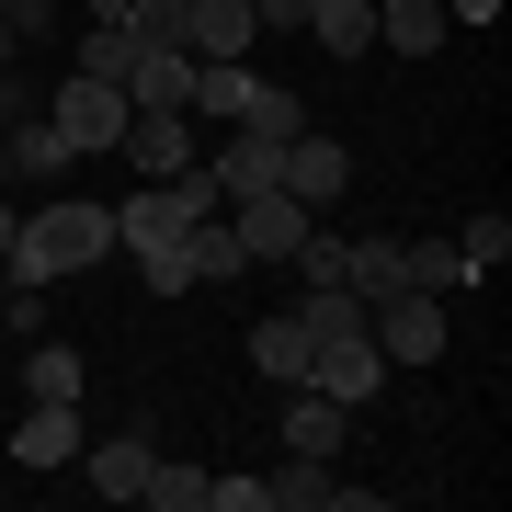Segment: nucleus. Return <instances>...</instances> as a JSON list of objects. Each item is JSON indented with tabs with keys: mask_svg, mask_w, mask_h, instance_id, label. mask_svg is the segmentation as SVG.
I'll return each instance as SVG.
<instances>
[{
	"mask_svg": "<svg viewBox=\"0 0 512 512\" xmlns=\"http://www.w3.org/2000/svg\"><path fill=\"white\" fill-rule=\"evenodd\" d=\"M239 251H251V262H296V239H308L319 228V205H296L285 183H262V194H239Z\"/></svg>",
	"mask_w": 512,
	"mask_h": 512,
	"instance_id": "0eeeda50",
	"label": "nucleus"
},
{
	"mask_svg": "<svg viewBox=\"0 0 512 512\" xmlns=\"http://www.w3.org/2000/svg\"><path fill=\"white\" fill-rule=\"evenodd\" d=\"M114 148H126L148 183H160V171H183V160H194V126H183V114H126V137H114Z\"/></svg>",
	"mask_w": 512,
	"mask_h": 512,
	"instance_id": "4468645a",
	"label": "nucleus"
},
{
	"mask_svg": "<svg viewBox=\"0 0 512 512\" xmlns=\"http://www.w3.org/2000/svg\"><path fill=\"white\" fill-rule=\"evenodd\" d=\"M217 171H205V160H183V171H160V183H148V194H126V205H114V239H126V251H160V239H183L194 217H217Z\"/></svg>",
	"mask_w": 512,
	"mask_h": 512,
	"instance_id": "f03ea898",
	"label": "nucleus"
},
{
	"mask_svg": "<svg viewBox=\"0 0 512 512\" xmlns=\"http://www.w3.org/2000/svg\"><path fill=\"white\" fill-rule=\"evenodd\" d=\"M365 342L387 353V365H433V353H444V296H421V285L365 296Z\"/></svg>",
	"mask_w": 512,
	"mask_h": 512,
	"instance_id": "20e7f679",
	"label": "nucleus"
},
{
	"mask_svg": "<svg viewBox=\"0 0 512 512\" xmlns=\"http://www.w3.org/2000/svg\"><path fill=\"white\" fill-rule=\"evenodd\" d=\"M308 353H319L308 319H262V330H251V365L274 376V387H308Z\"/></svg>",
	"mask_w": 512,
	"mask_h": 512,
	"instance_id": "f3484780",
	"label": "nucleus"
},
{
	"mask_svg": "<svg viewBox=\"0 0 512 512\" xmlns=\"http://www.w3.org/2000/svg\"><path fill=\"white\" fill-rule=\"evenodd\" d=\"M456 23H444V0H376V46H399V57H433Z\"/></svg>",
	"mask_w": 512,
	"mask_h": 512,
	"instance_id": "dca6fc26",
	"label": "nucleus"
},
{
	"mask_svg": "<svg viewBox=\"0 0 512 512\" xmlns=\"http://www.w3.org/2000/svg\"><path fill=\"white\" fill-rule=\"evenodd\" d=\"M387 376H399V365H387L365 330H342V342H319V353H308V387H319V399H342V410H365Z\"/></svg>",
	"mask_w": 512,
	"mask_h": 512,
	"instance_id": "1a4fd4ad",
	"label": "nucleus"
},
{
	"mask_svg": "<svg viewBox=\"0 0 512 512\" xmlns=\"http://www.w3.org/2000/svg\"><path fill=\"white\" fill-rule=\"evenodd\" d=\"M23 399H80V353H69V342H35V365H23Z\"/></svg>",
	"mask_w": 512,
	"mask_h": 512,
	"instance_id": "b1692460",
	"label": "nucleus"
},
{
	"mask_svg": "<svg viewBox=\"0 0 512 512\" xmlns=\"http://www.w3.org/2000/svg\"><path fill=\"white\" fill-rule=\"evenodd\" d=\"M262 12V35H308V0H251Z\"/></svg>",
	"mask_w": 512,
	"mask_h": 512,
	"instance_id": "a878e982",
	"label": "nucleus"
},
{
	"mask_svg": "<svg viewBox=\"0 0 512 512\" xmlns=\"http://www.w3.org/2000/svg\"><path fill=\"white\" fill-rule=\"evenodd\" d=\"M92 12H126V0H92Z\"/></svg>",
	"mask_w": 512,
	"mask_h": 512,
	"instance_id": "7c9ffc66",
	"label": "nucleus"
},
{
	"mask_svg": "<svg viewBox=\"0 0 512 512\" xmlns=\"http://www.w3.org/2000/svg\"><path fill=\"white\" fill-rule=\"evenodd\" d=\"M80 148L46 126V114H12V126H0V171H12V183H57V171H69Z\"/></svg>",
	"mask_w": 512,
	"mask_h": 512,
	"instance_id": "f8f14e48",
	"label": "nucleus"
},
{
	"mask_svg": "<svg viewBox=\"0 0 512 512\" xmlns=\"http://www.w3.org/2000/svg\"><path fill=\"white\" fill-rule=\"evenodd\" d=\"M0 12H12V0H0Z\"/></svg>",
	"mask_w": 512,
	"mask_h": 512,
	"instance_id": "473e14b6",
	"label": "nucleus"
},
{
	"mask_svg": "<svg viewBox=\"0 0 512 512\" xmlns=\"http://www.w3.org/2000/svg\"><path fill=\"white\" fill-rule=\"evenodd\" d=\"M80 399H23V433H12V467H80Z\"/></svg>",
	"mask_w": 512,
	"mask_h": 512,
	"instance_id": "9d476101",
	"label": "nucleus"
},
{
	"mask_svg": "<svg viewBox=\"0 0 512 512\" xmlns=\"http://www.w3.org/2000/svg\"><path fill=\"white\" fill-rule=\"evenodd\" d=\"M183 92H194V57H183V46H137L126 103H137V114H183Z\"/></svg>",
	"mask_w": 512,
	"mask_h": 512,
	"instance_id": "ddd939ff",
	"label": "nucleus"
},
{
	"mask_svg": "<svg viewBox=\"0 0 512 512\" xmlns=\"http://www.w3.org/2000/svg\"><path fill=\"white\" fill-rule=\"evenodd\" d=\"M456 262H467V285H490L501 262H512V217H501V205H478V217H467V239H456Z\"/></svg>",
	"mask_w": 512,
	"mask_h": 512,
	"instance_id": "aec40b11",
	"label": "nucleus"
},
{
	"mask_svg": "<svg viewBox=\"0 0 512 512\" xmlns=\"http://www.w3.org/2000/svg\"><path fill=\"white\" fill-rule=\"evenodd\" d=\"M308 35H319L330 57H365V46H376V0H308Z\"/></svg>",
	"mask_w": 512,
	"mask_h": 512,
	"instance_id": "a211bd4d",
	"label": "nucleus"
},
{
	"mask_svg": "<svg viewBox=\"0 0 512 512\" xmlns=\"http://www.w3.org/2000/svg\"><path fill=\"white\" fill-rule=\"evenodd\" d=\"M262 512H330V456H296L285 478H262Z\"/></svg>",
	"mask_w": 512,
	"mask_h": 512,
	"instance_id": "412c9836",
	"label": "nucleus"
},
{
	"mask_svg": "<svg viewBox=\"0 0 512 512\" xmlns=\"http://www.w3.org/2000/svg\"><path fill=\"white\" fill-rule=\"evenodd\" d=\"M126 69H137V35L114 12H92L80 23V80H114V92H126Z\"/></svg>",
	"mask_w": 512,
	"mask_h": 512,
	"instance_id": "6ab92c4d",
	"label": "nucleus"
},
{
	"mask_svg": "<svg viewBox=\"0 0 512 512\" xmlns=\"http://www.w3.org/2000/svg\"><path fill=\"white\" fill-rule=\"evenodd\" d=\"M410 285H421V296H456V285H467L456 239H410Z\"/></svg>",
	"mask_w": 512,
	"mask_h": 512,
	"instance_id": "393cba45",
	"label": "nucleus"
},
{
	"mask_svg": "<svg viewBox=\"0 0 512 512\" xmlns=\"http://www.w3.org/2000/svg\"><path fill=\"white\" fill-rule=\"evenodd\" d=\"M12 57H23V46H12V23H0V69H12Z\"/></svg>",
	"mask_w": 512,
	"mask_h": 512,
	"instance_id": "c756f323",
	"label": "nucleus"
},
{
	"mask_svg": "<svg viewBox=\"0 0 512 512\" xmlns=\"http://www.w3.org/2000/svg\"><path fill=\"white\" fill-rule=\"evenodd\" d=\"M12 228H23V205H0V251H12Z\"/></svg>",
	"mask_w": 512,
	"mask_h": 512,
	"instance_id": "c85d7f7f",
	"label": "nucleus"
},
{
	"mask_svg": "<svg viewBox=\"0 0 512 512\" xmlns=\"http://www.w3.org/2000/svg\"><path fill=\"white\" fill-rule=\"evenodd\" d=\"M80 467H92V490H103V501H137V490H148V467H160V444H148L137 421H126V433L80 444Z\"/></svg>",
	"mask_w": 512,
	"mask_h": 512,
	"instance_id": "9b49d317",
	"label": "nucleus"
},
{
	"mask_svg": "<svg viewBox=\"0 0 512 512\" xmlns=\"http://www.w3.org/2000/svg\"><path fill=\"white\" fill-rule=\"evenodd\" d=\"M205 478H217V467H183V456H160V467H148V512H205Z\"/></svg>",
	"mask_w": 512,
	"mask_h": 512,
	"instance_id": "4be33fe9",
	"label": "nucleus"
},
{
	"mask_svg": "<svg viewBox=\"0 0 512 512\" xmlns=\"http://www.w3.org/2000/svg\"><path fill=\"white\" fill-rule=\"evenodd\" d=\"M126 114H137V103L114 92V80H80V69H69V80H57V103H46V126L69 137L80 160H92V148H114V137H126Z\"/></svg>",
	"mask_w": 512,
	"mask_h": 512,
	"instance_id": "423d86ee",
	"label": "nucleus"
},
{
	"mask_svg": "<svg viewBox=\"0 0 512 512\" xmlns=\"http://www.w3.org/2000/svg\"><path fill=\"white\" fill-rule=\"evenodd\" d=\"M274 183H285L296 205H342V194H353V148H342V137H308V126H296V137L274 148Z\"/></svg>",
	"mask_w": 512,
	"mask_h": 512,
	"instance_id": "6e6552de",
	"label": "nucleus"
},
{
	"mask_svg": "<svg viewBox=\"0 0 512 512\" xmlns=\"http://www.w3.org/2000/svg\"><path fill=\"white\" fill-rule=\"evenodd\" d=\"M103 251H114V205L57 194V205H23L12 251H0V274H12V285H57V274H92Z\"/></svg>",
	"mask_w": 512,
	"mask_h": 512,
	"instance_id": "f257e3e1",
	"label": "nucleus"
},
{
	"mask_svg": "<svg viewBox=\"0 0 512 512\" xmlns=\"http://www.w3.org/2000/svg\"><path fill=\"white\" fill-rule=\"evenodd\" d=\"M342 399H319V387H296V399H285V456H342Z\"/></svg>",
	"mask_w": 512,
	"mask_h": 512,
	"instance_id": "2eb2a0df",
	"label": "nucleus"
},
{
	"mask_svg": "<svg viewBox=\"0 0 512 512\" xmlns=\"http://www.w3.org/2000/svg\"><path fill=\"white\" fill-rule=\"evenodd\" d=\"M160 35L183 57H251L262 46V12H251V0H160Z\"/></svg>",
	"mask_w": 512,
	"mask_h": 512,
	"instance_id": "39448f33",
	"label": "nucleus"
},
{
	"mask_svg": "<svg viewBox=\"0 0 512 512\" xmlns=\"http://www.w3.org/2000/svg\"><path fill=\"white\" fill-rule=\"evenodd\" d=\"M0 194H12V171H0Z\"/></svg>",
	"mask_w": 512,
	"mask_h": 512,
	"instance_id": "2f4dec72",
	"label": "nucleus"
},
{
	"mask_svg": "<svg viewBox=\"0 0 512 512\" xmlns=\"http://www.w3.org/2000/svg\"><path fill=\"white\" fill-rule=\"evenodd\" d=\"M12 114H23V92H12V69H0V126H12Z\"/></svg>",
	"mask_w": 512,
	"mask_h": 512,
	"instance_id": "cd10ccee",
	"label": "nucleus"
},
{
	"mask_svg": "<svg viewBox=\"0 0 512 512\" xmlns=\"http://www.w3.org/2000/svg\"><path fill=\"white\" fill-rule=\"evenodd\" d=\"M137 274H148V296H194V285H228V274H251V251H239V228H228V217H194L183 239L137 251Z\"/></svg>",
	"mask_w": 512,
	"mask_h": 512,
	"instance_id": "7ed1b4c3",
	"label": "nucleus"
},
{
	"mask_svg": "<svg viewBox=\"0 0 512 512\" xmlns=\"http://www.w3.org/2000/svg\"><path fill=\"white\" fill-rule=\"evenodd\" d=\"M444 23H501V0H444Z\"/></svg>",
	"mask_w": 512,
	"mask_h": 512,
	"instance_id": "bb28decb",
	"label": "nucleus"
},
{
	"mask_svg": "<svg viewBox=\"0 0 512 512\" xmlns=\"http://www.w3.org/2000/svg\"><path fill=\"white\" fill-rule=\"evenodd\" d=\"M296 319H308V342H342V330H365V296H353V285H308Z\"/></svg>",
	"mask_w": 512,
	"mask_h": 512,
	"instance_id": "5701e85b",
	"label": "nucleus"
}]
</instances>
